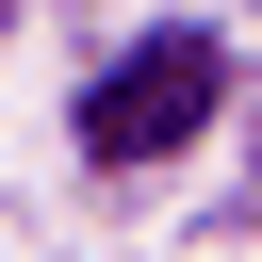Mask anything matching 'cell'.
I'll list each match as a JSON object with an SVG mask.
<instances>
[{
    "label": "cell",
    "instance_id": "1",
    "mask_svg": "<svg viewBox=\"0 0 262 262\" xmlns=\"http://www.w3.org/2000/svg\"><path fill=\"white\" fill-rule=\"evenodd\" d=\"M213 98H229V49H213V33H147V49L82 98V147H98V164H164V147L213 131Z\"/></svg>",
    "mask_w": 262,
    "mask_h": 262
}]
</instances>
